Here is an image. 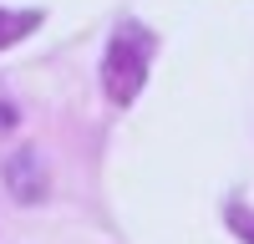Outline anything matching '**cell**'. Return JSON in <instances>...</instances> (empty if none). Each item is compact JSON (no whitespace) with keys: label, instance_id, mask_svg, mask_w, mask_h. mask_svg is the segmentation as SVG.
<instances>
[{"label":"cell","instance_id":"cell-1","mask_svg":"<svg viewBox=\"0 0 254 244\" xmlns=\"http://www.w3.org/2000/svg\"><path fill=\"white\" fill-rule=\"evenodd\" d=\"M147 66H153V36L137 20H122L107 41V51H102V92H107L112 107H132L142 97Z\"/></svg>","mask_w":254,"mask_h":244},{"label":"cell","instance_id":"cell-2","mask_svg":"<svg viewBox=\"0 0 254 244\" xmlns=\"http://www.w3.org/2000/svg\"><path fill=\"white\" fill-rule=\"evenodd\" d=\"M0 183H5V193L20 203V209H41V203L51 198V168H46V153L41 148H15L5 163H0Z\"/></svg>","mask_w":254,"mask_h":244},{"label":"cell","instance_id":"cell-3","mask_svg":"<svg viewBox=\"0 0 254 244\" xmlns=\"http://www.w3.org/2000/svg\"><path fill=\"white\" fill-rule=\"evenodd\" d=\"M41 20H46V10H10V5H0V51L20 46L31 31H41Z\"/></svg>","mask_w":254,"mask_h":244},{"label":"cell","instance_id":"cell-4","mask_svg":"<svg viewBox=\"0 0 254 244\" xmlns=\"http://www.w3.org/2000/svg\"><path fill=\"white\" fill-rule=\"evenodd\" d=\"M224 224H229V234H234V239L254 244V209H244V203H229V209H224Z\"/></svg>","mask_w":254,"mask_h":244},{"label":"cell","instance_id":"cell-5","mask_svg":"<svg viewBox=\"0 0 254 244\" xmlns=\"http://www.w3.org/2000/svg\"><path fill=\"white\" fill-rule=\"evenodd\" d=\"M15 127H20V107L0 97V137H5V132H15Z\"/></svg>","mask_w":254,"mask_h":244}]
</instances>
